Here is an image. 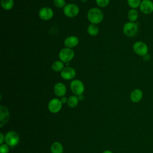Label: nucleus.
<instances>
[{
  "label": "nucleus",
  "instance_id": "26",
  "mask_svg": "<svg viewBox=\"0 0 153 153\" xmlns=\"http://www.w3.org/2000/svg\"><path fill=\"white\" fill-rule=\"evenodd\" d=\"M4 141H5V136L2 133H0V143L2 144Z\"/></svg>",
  "mask_w": 153,
  "mask_h": 153
},
{
  "label": "nucleus",
  "instance_id": "14",
  "mask_svg": "<svg viewBox=\"0 0 153 153\" xmlns=\"http://www.w3.org/2000/svg\"><path fill=\"white\" fill-rule=\"evenodd\" d=\"M79 44V39L76 36L71 35L65 38L64 40V45L65 47L72 48L76 47Z\"/></svg>",
  "mask_w": 153,
  "mask_h": 153
},
{
  "label": "nucleus",
  "instance_id": "30",
  "mask_svg": "<svg viewBox=\"0 0 153 153\" xmlns=\"http://www.w3.org/2000/svg\"><path fill=\"white\" fill-rule=\"evenodd\" d=\"M102 153H113V152L109 150H106V151H103Z\"/></svg>",
  "mask_w": 153,
  "mask_h": 153
},
{
  "label": "nucleus",
  "instance_id": "28",
  "mask_svg": "<svg viewBox=\"0 0 153 153\" xmlns=\"http://www.w3.org/2000/svg\"><path fill=\"white\" fill-rule=\"evenodd\" d=\"M142 57H143V59L144 60H146V61H148V60H149L150 59V56H149L148 54H147L146 55Z\"/></svg>",
  "mask_w": 153,
  "mask_h": 153
},
{
  "label": "nucleus",
  "instance_id": "3",
  "mask_svg": "<svg viewBox=\"0 0 153 153\" xmlns=\"http://www.w3.org/2000/svg\"><path fill=\"white\" fill-rule=\"evenodd\" d=\"M133 50L137 56L143 57L148 54L149 48L148 45L143 41H137L133 45Z\"/></svg>",
  "mask_w": 153,
  "mask_h": 153
},
{
  "label": "nucleus",
  "instance_id": "23",
  "mask_svg": "<svg viewBox=\"0 0 153 153\" xmlns=\"http://www.w3.org/2000/svg\"><path fill=\"white\" fill-rule=\"evenodd\" d=\"M54 5L59 8H63L66 4L65 0H53Z\"/></svg>",
  "mask_w": 153,
  "mask_h": 153
},
{
  "label": "nucleus",
  "instance_id": "17",
  "mask_svg": "<svg viewBox=\"0 0 153 153\" xmlns=\"http://www.w3.org/2000/svg\"><path fill=\"white\" fill-rule=\"evenodd\" d=\"M51 153H63V145L59 142H54L52 143L50 148Z\"/></svg>",
  "mask_w": 153,
  "mask_h": 153
},
{
  "label": "nucleus",
  "instance_id": "19",
  "mask_svg": "<svg viewBox=\"0 0 153 153\" xmlns=\"http://www.w3.org/2000/svg\"><path fill=\"white\" fill-rule=\"evenodd\" d=\"M1 5L4 10H10L14 5V0H1Z\"/></svg>",
  "mask_w": 153,
  "mask_h": 153
},
{
  "label": "nucleus",
  "instance_id": "4",
  "mask_svg": "<svg viewBox=\"0 0 153 153\" xmlns=\"http://www.w3.org/2000/svg\"><path fill=\"white\" fill-rule=\"evenodd\" d=\"M75 53L72 48H63L60 50L59 53V59L63 63L70 62L74 57Z\"/></svg>",
  "mask_w": 153,
  "mask_h": 153
},
{
  "label": "nucleus",
  "instance_id": "8",
  "mask_svg": "<svg viewBox=\"0 0 153 153\" xmlns=\"http://www.w3.org/2000/svg\"><path fill=\"white\" fill-rule=\"evenodd\" d=\"M139 8L143 14H151L153 13V1L152 0H142Z\"/></svg>",
  "mask_w": 153,
  "mask_h": 153
},
{
  "label": "nucleus",
  "instance_id": "1",
  "mask_svg": "<svg viewBox=\"0 0 153 153\" xmlns=\"http://www.w3.org/2000/svg\"><path fill=\"white\" fill-rule=\"evenodd\" d=\"M87 19L91 24L97 25L103 20L104 15L102 11L97 7H93L88 10L87 14Z\"/></svg>",
  "mask_w": 153,
  "mask_h": 153
},
{
  "label": "nucleus",
  "instance_id": "20",
  "mask_svg": "<svg viewBox=\"0 0 153 153\" xmlns=\"http://www.w3.org/2000/svg\"><path fill=\"white\" fill-rule=\"evenodd\" d=\"M99 32V29L96 25L90 24L87 27L88 33L92 36H95L98 35Z\"/></svg>",
  "mask_w": 153,
  "mask_h": 153
},
{
  "label": "nucleus",
  "instance_id": "5",
  "mask_svg": "<svg viewBox=\"0 0 153 153\" xmlns=\"http://www.w3.org/2000/svg\"><path fill=\"white\" fill-rule=\"evenodd\" d=\"M20 137L18 133L14 131H10L5 136V142L10 147H15L19 142Z\"/></svg>",
  "mask_w": 153,
  "mask_h": 153
},
{
  "label": "nucleus",
  "instance_id": "31",
  "mask_svg": "<svg viewBox=\"0 0 153 153\" xmlns=\"http://www.w3.org/2000/svg\"><path fill=\"white\" fill-rule=\"evenodd\" d=\"M81 2H87L88 0H80Z\"/></svg>",
  "mask_w": 153,
  "mask_h": 153
},
{
  "label": "nucleus",
  "instance_id": "7",
  "mask_svg": "<svg viewBox=\"0 0 153 153\" xmlns=\"http://www.w3.org/2000/svg\"><path fill=\"white\" fill-rule=\"evenodd\" d=\"M63 11L66 17L69 18H73L78 14L79 8L77 5L71 3L65 5V7L63 8Z\"/></svg>",
  "mask_w": 153,
  "mask_h": 153
},
{
  "label": "nucleus",
  "instance_id": "6",
  "mask_svg": "<svg viewBox=\"0 0 153 153\" xmlns=\"http://www.w3.org/2000/svg\"><path fill=\"white\" fill-rule=\"evenodd\" d=\"M70 88L74 95L76 96L82 94L85 90L84 83L81 80L78 79L72 80L70 83Z\"/></svg>",
  "mask_w": 153,
  "mask_h": 153
},
{
  "label": "nucleus",
  "instance_id": "32",
  "mask_svg": "<svg viewBox=\"0 0 153 153\" xmlns=\"http://www.w3.org/2000/svg\"><path fill=\"white\" fill-rule=\"evenodd\" d=\"M72 1H74V0H72Z\"/></svg>",
  "mask_w": 153,
  "mask_h": 153
},
{
  "label": "nucleus",
  "instance_id": "24",
  "mask_svg": "<svg viewBox=\"0 0 153 153\" xmlns=\"http://www.w3.org/2000/svg\"><path fill=\"white\" fill-rule=\"evenodd\" d=\"M110 0H96V4L100 7H106L109 4Z\"/></svg>",
  "mask_w": 153,
  "mask_h": 153
},
{
  "label": "nucleus",
  "instance_id": "29",
  "mask_svg": "<svg viewBox=\"0 0 153 153\" xmlns=\"http://www.w3.org/2000/svg\"><path fill=\"white\" fill-rule=\"evenodd\" d=\"M78 96V98L79 99V100L80 101H82L84 99V96L83 94H80L79 96Z\"/></svg>",
  "mask_w": 153,
  "mask_h": 153
},
{
  "label": "nucleus",
  "instance_id": "12",
  "mask_svg": "<svg viewBox=\"0 0 153 153\" xmlns=\"http://www.w3.org/2000/svg\"><path fill=\"white\" fill-rule=\"evenodd\" d=\"M10 117V113L8 109L5 106L1 105L0 106V127L3 126L8 122Z\"/></svg>",
  "mask_w": 153,
  "mask_h": 153
},
{
  "label": "nucleus",
  "instance_id": "22",
  "mask_svg": "<svg viewBox=\"0 0 153 153\" xmlns=\"http://www.w3.org/2000/svg\"><path fill=\"white\" fill-rule=\"evenodd\" d=\"M141 2L142 0H127L128 5L130 7V8L133 9H137L139 8Z\"/></svg>",
  "mask_w": 153,
  "mask_h": 153
},
{
  "label": "nucleus",
  "instance_id": "25",
  "mask_svg": "<svg viewBox=\"0 0 153 153\" xmlns=\"http://www.w3.org/2000/svg\"><path fill=\"white\" fill-rule=\"evenodd\" d=\"M9 150H10V146L7 143L1 144L0 153H8Z\"/></svg>",
  "mask_w": 153,
  "mask_h": 153
},
{
  "label": "nucleus",
  "instance_id": "18",
  "mask_svg": "<svg viewBox=\"0 0 153 153\" xmlns=\"http://www.w3.org/2000/svg\"><path fill=\"white\" fill-rule=\"evenodd\" d=\"M64 68V63L60 60L54 61L51 65V69L54 72H61Z\"/></svg>",
  "mask_w": 153,
  "mask_h": 153
},
{
  "label": "nucleus",
  "instance_id": "10",
  "mask_svg": "<svg viewBox=\"0 0 153 153\" xmlns=\"http://www.w3.org/2000/svg\"><path fill=\"white\" fill-rule=\"evenodd\" d=\"M62 103L60 99L57 98H53L50 100L48 104V108L50 112L55 114L59 112L62 108Z\"/></svg>",
  "mask_w": 153,
  "mask_h": 153
},
{
  "label": "nucleus",
  "instance_id": "2",
  "mask_svg": "<svg viewBox=\"0 0 153 153\" xmlns=\"http://www.w3.org/2000/svg\"><path fill=\"white\" fill-rule=\"evenodd\" d=\"M124 34L128 37H133L136 36L139 32V26L136 22H127L123 27Z\"/></svg>",
  "mask_w": 153,
  "mask_h": 153
},
{
  "label": "nucleus",
  "instance_id": "11",
  "mask_svg": "<svg viewBox=\"0 0 153 153\" xmlns=\"http://www.w3.org/2000/svg\"><path fill=\"white\" fill-rule=\"evenodd\" d=\"M76 71L75 69L70 66L65 67L61 72V77L65 80H73V79L76 76Z\"/></svg>",
  "mask_w": 153,
  "mask_h": 153
},
{
  "label": "nucleus",
  "instance_id": "27",
  "mask_svg": "<svg viewBox=\"0 0 153 153\" xmlns=\"http://www.w3.org/2000/svg\"><path fill=\"white\" fill-rule=\"evenodd\" d=\"M60 101L62 102V103H66L68 102V99L65 96H63V97H60Z\"/></svg>",
  "mask_w": 153,
  "mask_h": 153
},
{
  "label": "nucleus",
  "instance_id": "21",
  "mask_svg": "<svg viewBox=\"0 0 153 153\" xmlns=\"http://www.w3.org/2000/svg\"><path fill=\"white\" fill-rule=\"evenodd\" d=\"M79 101L77 96L72 95L68 98L67 104L70 108H75L78 105Z\"/></svg>",
  "mask_w": 153,
  "mask_h": 153
},
{
  "label": "nucleus",
  "instance_id": "9",
  "mask_svg": "<svg viewBox=\"0 0 153 153\" xmlns=\"http://www.w3.org/2000/svg\"><path fill=\"white\" fill-rule=\"evenodd\" d=\"M38 16L42 20H49L53 17L54 11L50 7H44L39 10Z\"/></svg>",
  "mask_w": 153,
  "mask_h": 153
},
{
  "label": "nucleus",
  "instance_id": "15",
  "mask_svg": "<svg viewBox=\"0 0 153 153\" xmlns=\"http://www.w3.org/2000/svg\"><path fill=\"white\" fill-rule=\"evenodd\" d=\"M143 95V92L140 89L135 88L131 91L130 95V98L132 102L138 103L142 99Z\"/></svg>",
  "mask_w": 153,
  "mask_h": 153
},
{
  "label": "nucleus",
  "instance_id": "16",
  "mask_svg": "<svg viewBox=\"0 0 153 153\" xmlns=\"http://www.w3.org/2000/svg\"><path fill=\"white\" fill-rule=\"evenodd\" d=\"M139 17V13L136 9L130 8L127 13V18L129 22H136Z\"/></svg>",
  "mask_w": 153,
  "mask_h": 153
},
{
  "label": "nucleus",
  "instance_id": "13",
  "mask_svg": "<svg viewBox=\"0 0 153 153\" xmlns=\"http://www.w3.org/2000/svg\"><path fill=\"white\" fill-rule=\"evenodd\" d=\"M53 91L54 94L57 96L62 97L63 96H65L66 93V87L63 82H57L54 85Z\"/></svg>",
  "mask_w": 153,
  "mask_h": 153
}]
</instances>
